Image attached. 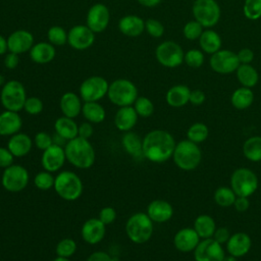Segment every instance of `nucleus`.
<instances>
[{"label": "nucleus", "instance_id": "9d476101", "mask_svg": "<svg viewBox=\"0 0 261 261\" xmlns=\"http://www.w3.org/2000/svg\"><path fill=\"white\" fill-rule=\"evenodd\" d=\"M29 179V171L23 166L12 164L4 168L1 177V184L6 191L17 193L22 191L28 186Z\"/></svg>", "mask_w": 261, "mask_h": 261}, {"label": "nucleus", "instance_id": "6ab92c4d", "mask_svg": "<svg viewBox=\"0 0 261 261\" xmlns=\"http://www.w3.org/2000/svg\"><path fill=\"white\" fill-rule=\"evenodd\" d=\"M200 243V237L194 227H185L176 231L173 238V245L179 252L188 253L196 249Z\"/></svg>", "mask_w": 261, "mask_h": 261}, {"label": "nucleus", "instance_id": "2eb2a0df", "mask_svg": "<svg viewBox=\"0 0 261 261\" xmlns=\"http://www.w3.org/2000/svg\"><path fill=\"white\" fill-rule=\"evenodd\" d=\"M67 33V43L75 50H86L95 42V33L87 24H76Z\"/></svg>", "mask_w": 261, "mask_h": 261}, {"label": "nucleus", "instance_id": "6e6552de", "mask_svg": "<svg viewBox=\"0 0 261 261\" xmlns=\"http://www.w3.org/2000/svg\"><path fill=\"white\" fill-rule=\"evenodd\" d=\"M230 188L237 197L249 198L258 189V177L256 173L249 168H238L230 176Z\"/></svg>", "mask_w": 261, "mask_h": 261}, {"label": "nucleus", "instance_id": "b1692460", "mask_svg": "<svg viewBox=\"0 0 261 261\" xmlns=\"http://www.w3.org/2000/svg\"><path fill=\"white\" fill-rule=\"evenodd\" d=\"M138 116L134 106L119 107L114 115V124L121 132H129L136 125Z\"/></svg>", "mask_w": 261, "mask_h": 261}, {"label": "nucleus", "instance_id": "e433bc0d", "mask_svg": "<svg viewBox=\"0 0 261 261\" xmlns=\"http://www.w3.org/2000/svg\"><path fill=\"white\" fill-rule=\"evenodd\" d=\"M243 154L252 162L261 161V137L254 136L247 139L243 145Z\"/></svg>", "mask_w": 261, "mask_h": 261}, {"label": "nucleus", "instance_id": "79ce46f5", "mask_svg": "<svg viewBox=\"0 0 261 261\" xmlns=\"http://www.w3.org/2000/svg\"><path fill=\"white\" fill-rule=\"evenodd\" d=\"M55 251H56L57 256L69 258L76 251V243L72 239H69V238L63 239L58 242V244L56 245Z\"/></svg>", "mask_w": 261, "mask_h": 261}, {"label": "nucleus", "instance_id": "aec40b11", "mask_svg": "<svg viewBox=\"0 0 261 261\" xmlns=\"http://www.w3.org/2000/svg\"><path fill=\"white\" fill-rule=\"evenodd\" d=\"M106 225L99 218H90L84 222L81 233L83 240L91 245L100 243L106 232Z\"/></svg>", "mask_w": 261, "mask_h": 261}, {"label": "nucleus", "instance_id": "2f4dec72", "mask_svg": "<svg viewBox=\"0 0 261 261\" xmlns=\"http://www.w3.org/2000/svg\"><path fill=\"white\" fill-rule=\"evenodd\" d=\"M194 229L199 234L200 239H209L213 237L216 224L210 215L201 214L194 221Z\"/></svg>", "mask_w": 261, "mask_h": 261}, {"label": "nucleus", "instance_id": "7ed1b4c3", "mask_svg": "<svg viewBox=\"0 0 261 261\" xmlns=\"http://www.w3.org/2000/svg\"><path fill=\"white\" fill-rule=\"evenodd\" d=\"M172 158L179 169L191 171L199 166L202 159V152L198 144L187 139L175 145Z\"/></svg>", "mask_w": 261, "mask_h": 261}, {"label": "nucleus", "instance_id": "13d9d810", "mask_svg": "<svg viewBox=\"0 0 261 261\" xmlns=\"http://www.w3.org/2000/svg\"><path fill=\"white\" fill-rule=\"evenodd\" d=\"M205 94L203 91L201 90H194V91H191V94H190V103H192L193 105L195 106H198V105H201L204 103L205 101Z\"/></svg>", "mask_w": 261, "mask_h": 261}, {"label": "nucleus", "instance_id": "f704fd0d", "mask_svg": "<svg viewBox=\"0 0 261 261\" xmlns=\"http://www.w3.org/2000/svg\"><path fill=\"white\" fill-rule=\"evenodd\" d=\"M230 101L236 109L244 110L252 105L254 101V94L250 88L242 87L232 93Z\"/></svg>", "mask_w": 261, "mask_h": 261}, {"label": "nucleus", "instance_id": "a878e982", "mask_svg": "<svg viewBox=\"0 0 261 261\" xmlns=\"http://www.w3.org/2000/svg\"><path fill=\"white\" fill-rule=\"evenodd\" d=\"M29 53L31 59L38 64L49 63L56 55L54 45L49 42H38L37 44H34Z\"/></svg>", "mask_w": 261, "mask_h": 261}, {"label": "nucleus", "instance_id": "de8ad7c7", "mask_svg": "<svg viewBox=\"0 0 261 261\" xmlns=\"http://www.w3.org/2000/svg\"><path fill=\"white\" fill-rule=\"evenodd\" d=\"M43 108H44L43 101L38 97L27 98L24 105H23L24 111L31 115H37V114L41 113L43 111Z\"/></svg>", "mask_w": 261, "mask_h": 261}, {"label": "nucleus", "instance_id": "4d7b16f0", "mask_svg": "<svg viewBox=\"0 0 261 261\" xmlns=\"http://www.w3.org/2000/svg\"><path fill=\"white\" fill-rule=\"evenodd\" d=\"M93 133H94V128H93V125L91 122L87 121V122H83L79 125V135H77L79 137L89 140L92 137Z\"/></svg>", "mask_w": 261, "mask_h": 261}, {"label": "nucleus", "instance_id": "f03ea898", "mask_svg": "<svg viewBox=\"0 0 261 261\" xmlns=\"http://www.w3.org/2000/svg\"><path fill=\"white\" fill-rule=\"evenodd\" d=\"M66 160L80 169L90 168L95 162V150L92 144L84 138L76 137L65 144Z\"/></svg>", "mask_w": 261, "mask_h": 261}, {"label": "nucleus", "instance_id": "423d86ee", "mask_svg": "<svg viewBox=\"0 0 261 261\" xmlns=\"http://www.w3.org/2000/svg\"><path fill=\"white\" fill-rule=\"evenodd\" d=\"M108 99L116 106H132L138 98V89L126 79H117L109 84Z\"/></svg>", "mask_w": 261, "mask_h": 261}, {"label": "nucleus", "instance_id": "864d4df0", "mask_svg": "<svg viewBox=\"0 0 261 261\" xmlns=\"http://www.w3.org/2000/svg\"><path fill=\"white\" fill-rule=\"evenodd\" d=\"M229 237H230V233H229L228 228L222 226V227H218L215 229L212 239H214L217 243L222 245V244H226Z\"/></svg>", "mask_w": 261, "mask_h": 261}, {"label": "nucleus", "instance_id": "a211bd4d", "mask_svg": "<svg viewBox=\"0 0 261 261\" xmlns=\"http://www.w3.org/2000/svg\"><path fill=\"white\" fill-rule=\"evenodd\" d=\"M34 45V36L27 30H16L7 38L8 51L16 54H22L31 50Z\"/></svg>", "mask_w": 261, "mask_h": 261}, {"label": "nucleus", "instance_id": "4be33fe9", "mask_svg": "<svg viewBox=\"0 0 261 261\" xmlns=\"http://www.w3.org/2000/svg\"><path fill=\"white\" fill-rule=\"evenodd\" d=\"M147 214L153 222H166L173 215V208L171 204L165 200H153L147 207Z\"/></svg>", "mask_w": 261, "mask_h": 261}, {"label": "nucleus", "instance_id": "680f3d73", "mask_svg": "<svg viewBox=\"0 0 261 261\" xmlns=\"http://www.w3.org/2000/svg\"><path fill=\"white\" fill-rule=\"evenodd\" d=\"M137 1L145 7H155L161 2V0H137Z\"/></svg>", "mask_w": 261, "mask_h": 261}, {"label": "nucleus", "instance_id": "72a5a7b5", "mask_svg": "<svg viewBox=\"0 0 261 261\" xmlns=\"http://www.w3.org/2000/svg\"><path fill=\"white\" fill-rule=\"evenodd\" d=\"M82 113L91 123H100L106 116L104 107L98 102H85L82 107Z\"/></svg>", "mask_w": 261, "mask_h": 261}, {"label": "nucleus", "instance_id": "37998d69", "mask_svg": "<svg viewBox=\"0 0 261 261\" xmlns=\"http://www.w3.org/2000/svg\"><path fill=\"white\" fill-rule=\"evenodd\" d=\"M54 179L55 177H53L51 172L44 170L37 173L34 178V185L41 191H47L54 186Z\"/></svg>", "mask_w": 261, "mask_h": 261}, {"label": "nucleus", "instance_id": "0e129e2a", "mask_svg": "<svg viewBox=\"0 0 261 261\" xmlns=\"http://www.w3.org/2000/svg\"><path fill=\"white\" fill-rule=\"evenodd\" d=\"M222 261H238V260H237L236 257H233L231 255H228V256H224Z\"/></svg>", "mask_w": 261, "mask_h": 261}, {"label": "nucleus", "instance_id": "09e8293b", "mask_svg": "<svg viewBox=\"0 0 261 261\" xmlns=\"http://www.w3.org/2000/svg\"><path fill=\"white\" fill-rule=\"evenodd\" d=\"M145 31L154 38H160L164 33L163 24L154 18H149L145 21Z\"/></svg>", "mask_w": 261, "mask_h": 261}, {"label": "nucleus", "instance_id": "f257e3e1", "mask_svg": "<svg viewBox=\"0 0 261 261\" xmlns=\"http://www.w3.org/2000/svg\"><path fill=\"white\" fill-rule=\"evenodd\" d=\"M175 145L174 138L170 133L154 129L143 139V154L151 162L162 163L172 157Z\"/></svg>", "mask_w": 261, "mask_h": 261}, {"label": "nucleus", "instance_id": "69168bd1", "mask_svg": "<svg viewBox=\"0 0 261 261\" xmlns=\"http://www.w3.org/2000/svg\"><path fill=\"white\" fill-rule=\"evenodd\" d=\"M52 261H70L69 258H64V257H59L57 256L55 259H53Z\"/></svg>", "mask_w": 261, "mask_h": 261}, {"label": "nucleus", "instance_id": "5fc2aeb1", "mask_svg": "<svg viewBox=\"0 0 261 261\" xmlns=\"http://www.w3.org/2000/svg\"><path fill=\"white\" fill-rule=\"evenodd\" d=\"M3 63L7 69H14L19 64V55L16 53L9 52L5 55Z\"/></svg>", "mask_w": 261, "mask_h": 261}, {"label": "nucleus", "instance_id": "dca6fc26", "mask_svg": "<svg viewBox=\"0 0 261 261\" xmlns=\"http://www.w3.org/2000/svg\"><path fill=\"white\" fill-rule=\"evenodd\" d=\"M110 21V11L108 7L102 3L92 5L87 13L86 24L96 34L106 30Z\"/></svg>", "mask_w": 261, "mask_h": 261}, {"label": "nucleus", "instance_id": "412c9836", "mask_svg": "<svg viewBox=\"0 0 261 261\" xmlns=\"http://www.w3.org/2000/svg\"><path fill=\"white\" fill-rule=\"evenodd\" d=\"M252 247V241L248 233L239 231L230 234L226 242V250L229 255L238 258L245 256Z\"/></svg>", "mask_w": 261, "mask_h": 261}, {"label": "nucleus", "instance_id": "1a4fd4ad", "mask_svg": "<svg viewBox=\"0 0 261 261\" xmlns=\"http://www.w3.org/2000/svg\"><path fill=\"white\" fill-rule=\"evenodd\" d=\"M220 7L215 0H196L193 4V15L195 20L203 28L215 25L220 18Z\"/></svg>", "mask_w": 261, "mask_h": 261}, {"label": "nucleus", "instance_id": "338daca9", "mask_svg": "<svg viewBox=\"0 0 261 261\" xmlns=\"http://www.w3.org/2000/svg\"><path fill=\"white\" fill-rule=\"evenodd\" d=\"M5 83H6V82H5L4 76H3L2 74H0V87H1V86H3Z\"/></svg>", "mask_w": 261, "mask_h": 261}, {"label": "nucleus", "instance_id": "c03bdc74", "mask_svg": "<svg viewBox=\"0 0 261 261\" xmlns=\"http://www.w3.org/2000/svg\"><path fill=\"white\" fill-rule=\"evenodd\" d=\"M244 14L248 19L256 20L261 17V0H246Z\"/></svg>", "mask_w": 261, "mask_h": 261}, {"label": "nucleus", "instance_id": "0eeeda50", "mask_svg": "<svg viewBox=\"0 0 261 261\" xmlns=\"http://www.w3.org/2000/svg\"><path fill=\"white\" fill-rule=\"evenodd\" d=\"M27 93L23 85L16 81L11 80L6 82L0 91V102L5 110L18 112L23 109L27 100Z\"/></svg>", "mask_w": 261, "mask_h": 261}, {"label": "nucleus", "instance_id": "393cba45", "mask_svg": "<svg viewBox=\"0 0 261 261\" xmlns=\"http://www.w3.org/2000/svg\"><path fill=\"white\" fill-rule=\"evenodd\" d=\"M22 120L18 112L5 110L0 113V136H12L19 133Z\"/></svg>", "mask_w": 261, "mask_h": 261}, {"label": "nucleus", "instance_id": "bf43d9fd", "mask_svg": "<svg viewBox=\"0 0 261 261\" xmlns=\"http://www.w3.org/2000/svg\"><path fill=\"white\" fill-rule=\"evenodd\" d=\"M233 207L239 212H245L250 207V201L247 197H237L233 203Z\"/></svg>", "mask_w": 261, "mask_h": 261}, {"label": "nucleus", "instance_id": "603ef678", "mask_svg": "<svg viewBox=\"0 0 261 261\" xmlns=\"http://www.w3.org/2000/svg\"><path fill=\"white\" fill-rule=\"evenodd\" d=\"M13 158L14 156L11 154V152L7 148L0 147V167L6 168L13 164Z\"/></svg>", "mask_w": 261, "mask_h": 261}, {"label": "nucleus", "instance_id": "58836bf2", "mask_svg": "<svg viewBox=\"0 0 261 261\" xmlns=\"http://www.w3.org/2000/svg\"><path fill=\"white\" fill-rule=\"evenodd\" d=\"M208 135H209V129L207 125L202 122H196L192 124L187 132L188 140L196 144H200L204 142L208 138Z\"/></svg>", "mask_w": 261, "mask_h": 261}, {"label": "nucleus", "instance_id": "052dcab7", "mask_svg": "<svg viewBox=\"0 0 261 261\" xmlns=\"http://www.w3.org/2000/svg\"><path fill=\"white\" fill-rule=\"evenodd\" d=\"M87 261H114V259L109 254H107L106 252L97 251V252L92 253L88 257Z\"/></svg>", "mask_w": 261, "mask_h": 261}, {"label": "nucleus", "instance_id": "c9c22d12", "mask_svg": "<svg viewBox=\"0 0 261 261\" xmlns=\"http://www.w3.org/2000/svg\"><path fill=\"white\" fill-rule=\"evenodd\" d=\"M237 71V77L241 85L246 88H252L256 86L259 80L257 70L250 64H240Z\"/></svg>", "mask_w": 261, "mask_h": 261}, {"label": "nucleus", "instance_id": "ea45409f", "mask_svg": "<svg viewBox=\"0 0 261 261\" xmlns=\"http://www.w3.org/2000/svg\"><path fill=\"white\" fill-rule=\"evenodd\" d=\"M68 33L59 25L51 27L47 32L48 42L54 46H61L67 43Z\"/></svg>", "mask_w": 261, "mask_h": 261}, {"label": "nucleus", "instance_id": "4468645a", "mask_svg": "<svg viewBox=\"0 0 261 261\" xmlns=\"http://www.w3.org/2000/svg\"><path fill=\"white\" fill-rule=\"evenodd\" d=\"M238 55L229 50H219L210 57L211 68L218 73L227 74L236 71L240 65Z\"/></svg>", "mask_w": 261, "mask_h": 261}, {"label": "nucleus", "instance_id": "c85d7f7f", "mask_svg": "<svg viewBox=\"0 0 261 261\" xmlns=\"http://www.w3.org/2000/svg\"><path fill=\"white\" fill-rule=\"evenodd\" d=\"M191 90L185 85H175L166 93V102L171 107H182L190 101Z\"/></svg>", "mask_w": 261, "mask_h": 261}, {"label": "nucleus", "instance_id": "49530a36", "mask_svg": "<svg viewBox=\"0 0 261 261\" xmlns=\"http://www.w3.org/2000/svg\"><path fill=\"white\" fill-rule=\"evenodd\" d=\"M184 61L193 68H198L200 67L203 62H204V54L200 50L192 49L189 50L185 56H184Z\"/></svg>", "mask_w": 261, "mask_h": 261}, {"label": "nucleus", "instance_id": "4c0bfd02", "mask_svg": "<svg viewBox=\"0 0 261 261\" xmlns=\"http://www.w3.org/2000/svg\"><path fill=\"white\" fill-rule=\"evenodd\" d=\"M215 203L220 207H229L233 206V203L237 199V195L232 191L231 188L228 187H220L216 189L213 195Z\"/></svg>", "mask_w": 261, "mask_h": 261}, {"label": "nucleus", "instance_id": "f8f14e48", "mask_svg": "<svg viewBox=\"0 0 261 261\" xmlns=\"http://www.w3.org/2000/svg\"><path fill=\"white\" fill-rule=\"evenodd\" d=\"M109 83L100 75L86 79L80 86V97L85 102H98L107 95Z\"/></svg>", "mask_w": 261, "mask_h": 261}, {"label": "nucleus", "instance_id": "20e7f679", "mask_svg": "<svg viewBox=\"0 0 261 261\" xmlns=\"http://www.w3.org/2000/svg\"><path fill=\"white\" fill-rule=\"evenodd\" d=\"M153 221L147 213L137 212L129 216L125 224V231L128 239L135 244L148 242L153 233Z\"/></svg>", "mask_w": 261, "mask_h": 261}, {"label": "nucleus", "instance_id": "a18cd8bd", "mask_svg": "<svg viewBox=\"0 0 261 261\" xmlns=\"http://www.w3.org/2000/svg\"><path fill=\"white\" fill-rule=\"evenodd\" d=\"M182 33H184V36L186 37V39L191 40V41L196 40L201 37V35L203 33V25L200 22H198L197 20L189 21L185 24Z\"/></svg>", "mask_w": 261, "mask_h": 261}, {"label": "nucleus", "instance_id": "c756f323", "mask_svg": "<svg viewBox=\"0 0 261 261\" xmlns=\"http://www.w3.org/2000/svg\"><path fill=\"white\" fill-rule=\"evenodd\" d=\"M55 133L63 138L66 141L72 140L79 135V126L73 118H69L66 116L58 117L54 123Z\"/></svg>", "mask_w": 261, "mask_h": 261}, {"label": "nucleus", "instance_id": "bb28decb", "mask_svg": "<svg viewBox=\"0 0 261 261\" xmlns=\"http://www.w3.org/2000/svg\"><path fill=\"white\" fill-rule=\"evenodd\" d=\"M32 139L23 133H17L12 135L8 141L7 149L14 157H23L32 149Z\"/></svg>", "mask_w": 261, "mask_h": 261}, {"label": "nucleus", "instance_id": "ddd939ff", "mask_svg": "<svg viewBox=\"0 0 261 261\" xmlns=\"http://www.w3.org/2000/svg\"><path fill=\"white\" fill-rule=\"evenodd\" d=\"M225 256L221 244L214 239H203L194 250L195 261H222Z\"/></svg>", "mask_w": 261, "mask_h": 261}, {"label": "nucleus", "instance_id": "6e6d98bb", "mask_svg": "<svg viewBox=\"0 0 261 261\" xmlns=\"http://www.w3.org/2000/svg\"><path fill=\"white\" fill-rule=\"evenodd\" d=\"M237 55L241 64H250V62L254 59V53L249 48L241 49Z\"/></svg>", "mask_w": 261, "mask_h": 261}, {"label": "nucleus", "instance_id": "5701e85b", "mask_svg": "<svg viewBox=\"0 0 261 261\" xmlns=\"http://www.w3.org/2000/svg\"><path fill=\"white\" fill-rule=\"evenodd\" d=\"M118 30L127 37H138L145 31V20L136 14L122 16L118 21Z\"/></svg>", "mask_w": 261, "mask_h": 261}, {"label": "nucleus", "instance_id": "a19ab883", "mask_svg": "<svg viewBox=\"0 0 261 261\" xmlns=\"http://www.w3.org/2000/svg\"><path fill=\"white\" fill-rule=\"evenodd\" d=\"M134 108L139 116L149 117L154 112V104L147 97H138L134 103Z\"/></svg>", "mask_w": 261, "mask_h": 261}, {"label": "nucleus", "instance_id": "cd10ccee", "mask_svg": "<svg viewBox=\"0 0 261 261\" xmlns=\"http://www.w3.org/2000/svg\"><path fill=\"white\" fill-rule=\"evenodd\" d=\"M59 105L63 115L69 118H74L82 112L81 98L73 92L64 93L60 98Z\"/></svg>", "mask_w": 261, "mask_h": 261}, {"label": "nucleus", "instance_id": "8fccbe9b", "mask_svg": "<svg viewBox=\"0 0 261 261\" xmlns=\"http://www.w3.org/2000/svg\"><path fill=\"white\" fill-rule=\"evenodd\" d=\"M53 143V138L46 132H39L35 136V145L37 146L38 149L40 150H46L50 146H52Z\"/></svg>", "mask_w": 261, "mask_h": 261}, {"label": "nucleus", "instance_id": "473e14b6", "mask_svg": "<svg viewBox=\"0 0 261 261\" xmlns=\"http://www.w3.org/2000/svg\"><path fill=\"white\" fill-rule=\"evenodd\" d=\"M200 39V47L203 51L209 54H214L219 51L221 48V38L220 36L212 30L204 31L201 35Z\"/></svg>", "mask_w": 261, "mask_h": 261}, {"label": "nucleus", "instance_id": "9b49d317", "mask_svg": "<svg viewBox=\"0 0 261 261\" xmlns=\"http://www.w3.org/2000/svg\"><path fill=\"white\" fill-rule=\"evenodd\" d=\"M157 61L164 67L174 68L184 61V51L181 47L173 41H164L159 44L155 50Z\"/></svg>", "mask_w": 261, "mask_h": 261}, {"label": "nucleus", "instance_id": "39448f33", "mask_svg": "<svg viewBox=\"0 0 261 261\" xmlns=\"http://www.w3.org/2000/svg\"><path fill=\"white\" fill-rule=\"evenodd\" d=\"M53 187L57 195L66 201H74L83 193L82 179L69 170L59 172L54 179Z\"/></svg>", "mask_w": 261, "mask_h": 261}, {"label": "nucleus", "instance_id": "e2e57ef3", "mask_svg": "<svg viewBox=\"0 0 261 261\" xmlns=\"http://www.w3.org/2000/svg\"><path fill=\"white\" fill-rule=\"evenodd\" d=\"M7 51H8L7 39L4 38L2 35H0V55H3Z\"/></svg>", "mask_w": 261, "mask_h": 261}, {"label": "nucleus", "instance_id": "7c9ffc66", "mask_svg": "<svg viewBox=\"0 0 261 261\" xmlns=\"http://www.w3.org/2000/svg\"><path fill=\"white\" fill-rule=\"evenodd\" d=\"M121 144L126 153H128L135 159H141L143 154V141L140 137L133 132H125L122 136Z\"/></svg>", "mask_w": 261, "mask_h": 261}, {"label": "nucleus", "instance_id": "3c124183", "mask_svg": "<svg viewBox=\"0 0 261 261\" xmlns=\"http://www.w3.org/2000/svg\"><path fill=\"white\" fill-rule=\"evenodd\" d=\"M105 225L112 223L115 218H116V211L113 207L107 206L104 207L100 212H99V217H98Z\"/></svg>", "mask_w": 261, "mask_h": 261}, {"label": "nucleus", "instance_id": "f3484780", "mask_svg": "<svg viewBox=\"0 0 261 261\" xmlns=\"http://www.w3.org/2000/svg\"><path fill=\"white\" fill-rule=\"evenodd\" d=\"M66 160L65 151L62 146L53 144L43 151L41 157V164L43 168L49 172L58 171Z\"/></svg>", "mask_w": 261, "mask_h": 261}]
</instances>
